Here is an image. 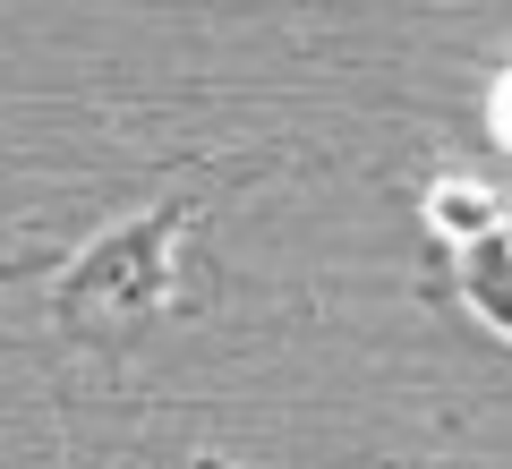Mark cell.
I'll return each mask as SVG.
<instances>
[{
  "label": "cell",
  "instance_id": "obj_1",
  "mask_svg": "<svg viewBox=\"0 0 512 469\" xmlns=\"http://www.w3.org/2000/svg\"><path fill=\"white\" fill-rule=\"evenodd\" d=\"M205 214V197H163L120 214L111 231H94L77 256H26V265H0L9 282H43L52 299V325L86 342V325H128V316H154L171 307V265H180V231Z\"/></svg>",
  "mask_w": 512,
  "mask_h": 469
},
{
  "label": "cell",
  "instance_id": "obj_2",
  "mask_svg": "<svg viewBox=\"0 0 512 469\" xmlns=\"http://www.w3.org/2000/svg\"><path fill=\"white\" fill-rule=\"evenodd\" d=\"M427 222H436L453 299L470 307L487 333L512 342V214L487 205L478 188H436V197H427Z\"/></svg>",
  "mask_w": 512,
  "mask_h": 469
}]
</instances>
